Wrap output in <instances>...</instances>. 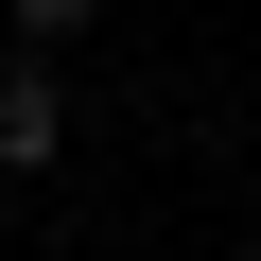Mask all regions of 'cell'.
<instances>
[{"mask_svg":"<svg viewBox=\"0 0 261 261\" xmlns=\"http://www.w3.org/2000/svg\"><path fill=\"white\" fill-rule=\"evenodd\" d=\"M70 157V87H53V53L18 35V53H0V174H53Z\"/></svg>","mask_w":261,"mask_h":261,"instance_id":"6da1fadb","label":"cell"},{"mask_svg":"<svg viewBox=\"0 0 261 261\" xmlns=\"http://www.w3.org/2000/svg\"><path fill=\"white\" fill-rule=\"evenodd\" d=\"M0 18H18V35H35V53H70V35H87V18H105V0H0Z\"/></svg>","mask_w":261,"mask_h":261,"instance_id":"7a4b0ae2","label":"cell"},{"mask_svg":"<svg viewBox=\"0 0 261 261\" xmlns=\"http://www.w3.org/2000/svg\"><path fill=\"white\" fill-rule=\"evenodd\" d=\"M244 157H261V122H244Z\"/></svg>","mask_w":261,"mask_h":261,"instance_id":"3957f363","label":"cell"}]
</instances>
